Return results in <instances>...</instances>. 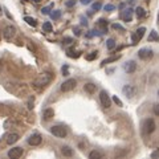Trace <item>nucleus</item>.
<instances>
[{"mask_svg": "<svg viewBox=\"0 0 159 159\" xmlns=\"http://www.w3.org/2000/svg\"><path fill=\"white\" fill-rule=\"evenodd\" d=\"M51 81H52V74L51 73H41V74H39L36 80H34V85L41 88V86L48 85Z\"/></svg>", "mask_w": 159, "mask_h": 159, "instance_id": "obj_1", "label": "nucleus"}, {"mask_svg": "<svg viewBox=\"0 0 159 159\" xmlns=\"http://www.w3.org/2000/svg\"><path fill=\"white\" fill-rule=\"evenodd\" d=\"M51 133L53 134L54 137H57V138H65L66 137V134H68V131H66V129L64 127V126H52L51 127Z\"/></svg>", "mask_w": 159, "mask_h": 159, "instance_id": "obj_2", "label": "nucleus"}, {"mask_svg": "<svg viewBox=\"0 0 159 159\" xmlns=\"http://www.w3.org/2000/svg\"><path fill=\"white\" fill-rule=\"evenodd\" d=\"M157 129V125H155V121H154L152 118H148L146 119L145 122H143V130H145L146 134H151L155 131Z\"/></svg>", "mask_w": 159, "mask_h": 159, "instance_id": "obj_3", "label": "nucleus"}, {"mask_svg": "<svg viewBox=\"0 0 159 159\" xmlns=\"http://www.w3.org/2000/svg\"><path fill=\"white\" fill-rule=\"evenodd\" d=\"M76 85H77L76 80H74V78H69V80H66L65 82H62L61 90L62 92H70V90H73V89L76 88Z\"/></svg>", "mask_w": 159, "mask_h": 159, "instance_id": "obj_4", "label": "nucleus"}, {"mask_svg": "<svg viewBox=\"0 0 159 159\" xmlns=\"http://www.w3.org/2000/svg\"><path fill=\"white\" fill-rule=\"evenodd\" d=\"M99 101H101V105L103 107H106V109L110 107V103H111L110 97H109V94L105 90H102L101 93H99Z\"/></svg>", "mask_w": 159, "mask_h": 159, "instance_id": "obj_5", "label": "nucleus"}, {"mask_svg": "<svg viewBox=\"0 0 159 159\" xmlns=\"http://www.w3.org/2000/svg\"><path fill=\"white\" fill-rule=\"evenodd\" d=\"M15 34H16V29H15L13 25H8V27H6V29H4V32H3L4 39L8 40V41L15 37Z\"/></svg>", "mask_w": 159, "mask_h": 159, "instance_id": "obj_6", "label": "nucleus"}, {"mask_svg": "<svg viewBox=\"0 0 159 159\" xmlns=\"http://www.w3.org/2000/svg\"><path fill=\"white\" fill-rule=\"evenodd\" d=\"M152 56H154V53L151 49H148V48H142L141 51L138 52V57L141 60H150Z\"/></svg>", "mask_w": 159, "mask_h": 159, "instance_id": "obj_7", "label": "nucleus"}, {"mask_svg": "<svg viewBox=\"0 0 159 159\" xmlns=\"http://www.w3.org/2000/svg\"><path fill=\"white\" fill-rule=\"evenodd\" d=\"M23 155V148L21 147H13L8 151V157L11 159H19Z\"/></svg>", "mask_w": 159, "mask_h": 159, "instance_id": "obj_8", "label": "nucleus"}, {"mask_svg": "<svg viewBox=\"0 0 159 159\" xmlns=\"http://www.w3.org/2000/svg\"><path fill=\"white\" fill-rule=\"evenodd\" d=\"M41 141H43V138L40 134H32V135L28 138V143L31 146H39L40 143H41Z\"/></svg>", "mask_w": 159, "mask_h": 159, "instance_id": "obj_9", "label": "nucleus"}, {"mask_svg": "<svg viewBox=\"0 0 159 159\" xmlns=\"http://www.w3.org/2000/svg\"><path fill=\"white\" fill-rule=\"evenodd\" d=\"M122 93L125 94L127 98H133L134 96H135V88H134L133 85H125L122 89Z\"/></svg>", "mask_w": 159, "mask_h": 159, "instance_id": "obj_10", "label": "nucleus"}, {"mask_svg": "<svg viewBox=\"0 0 159 159\" xmlns=\"http://www.w3.org/2000/svg\"><path fill=\"white\" fill-rule=\"evenodd\" d=\"M146 32V28L145 27H141V28H138V31L135 32V34H133V44H137L139 40H141L143 37V34H145Z\"/></svg>", "mask_w": 159, "mask_h": 159, "instance_id": "obj_11", "label": "nucleus"}, {"mask_svg": "<svg viewBox=\"0 0 159 159\" xmlns=\"http://www.w3.org/2000/svg\"><path fill=\"white\" fill-rule=\"evenodd\" d=\"M135 69H137L135 61H129V62H126L125 65H123V70H125L126 73H134L135 72Z\"/></svg>", "mask_w": 159, "mask_h": 159, "instance_id": "obj_12", "label": "nucleus"}, {"mask_svg": "<svg viewBox=\"0 0 159 159\" xmlns=\"http://www.w3.org/2000/svg\"><path fill=\"white\" fill-rule=\"evenodd\" d=\"M121 17L123 19V21H131V19H133V9L131 8H127V9H125V11L122 12V15H121Z\"/></svg>", "mask_w": 159, "mask_h": 159, "instance_id": "obj_13", "label": "nucleus"}, {"mask_svg": "<svg viewBox=\"0 0 159 159\" xmlns=\"http://www.w3.org/2000/svg\"><path fill=\"white\" fill-rule=\"evenodd\" d=\"M17 141H19V134L11 133V134H8L7 135V143L8 145H13V143L17 142Z\"/></svg>", "mask_w": 159, "mask_h": 159, "instance_id": "obj_14", "label": "nucleus"}, {"mask_svg": "<svg viewBox=\"0 0 159 159\" xmlns=\"http://www.w3.org/2000/svg\"><path fill=\"white\" fill-rule=\"evenodd\" d=\"M61 152H62L64 157H72L73 155V150H72L70 147H68V146L61 147Z\"/></svg>", "mask_w": 159, "mask_h": 159, "instance_id": "obj_15", "label": "nucleus"}, {"mask_svg": "<svg viewBox=\"0 0 159 159\" xmlns=\"http://www.w3.org/2000/svg\"><path fill=\"white\" fill-rule=\"evenodd\" d=\"M44 119H51L53 116H54V111H53V109H45V110H44Z\"/></svg>", "mask_w": 159, "mask_h": 159, "instance_id": "obj_16", "label": "nucleus"}, {"mask_svg": "<svg viewBox=\"0 0 159 159\" xmlns=\"http://www.w3.org/2000/svg\"><path fill=\"white\" fill-rule=\"evenodd\" d=\"M24 21H27V24H28V25H31V27H36L37 25V21L33 17H31V16H25V17H24Z\"/></svg>", "mask_w": 159, "mask_h": 159, "instance_id": "obj_17", "label": "nucleus"}, {"mask_svg": "<svg viewBox=\"0 0 159 159\" xmlns=\"http://www.w3.org/2000/svg\"><path fill=\"white\" fill-rule=\"evenodd\" d=\"M98 27H101L102 33L107 32V21H106V20H103V19L99 20V21H98Z\"/></svg>", "mask_w": 159, "mask_h": 159, "instance_id": "obj_18", "label": "nucleus"}, {"mask_svg": "<svg viewBox=\"0 0 159 159\" xmlns=\"http://www.w3.org/2000/svg\"><path fill=\"white\" fill-rule=\"evenodd\" d=\"M135 15H137V17L138 19H143L146 16V11L143 8H141V7H138L137 9H135Z\"/></svg>", "mask_w": 159, "mask_h": 159, "instance_id": "obj_19", "label": "nucleus"}, {"mask_svg": "<svg viewBox=\"0 0 159 159\" xmlns=\"http://www.w3.org/2000/svg\"><path fill=\"white\" fill-rule=\"evenodd\" d=\"M148 41H159V34L155 31H151L148 34Z\"/></svg>", "mask_w": 159, "mask_h": 159, "instance_id": "obj_20", "label": "nucleus"}, {"mask_svg": "<svg viewBox=\"0 0 159 159\" xmlns=\"http://www.w3.org/2000/svg\"><path fill=\"white\" fill-rule=\"evenodd\" d=\"M43 31H44V32H52V31H53L52 24L49 23V21H45V23L43 24Z\"/></svg>", "mask_w": 159, "mask_h": 159, "instance_id": "obj_21", "label": "nucleus"}, {"mask_svg": "<svg viewBox=\"0 0 159 159\" xmlns=\"http://www.w3.org/2000/svg\"><path fill=\"white\" fill-rule=\"evenodd\" d=\"M89 158H90V159H101L102 154L99 151H92L90 154H89Z\"/></svg>", "mask_w": 159, "mask_h": 159, "instance_id": "obj_22", "label": "nucleus"}, {"mask_svg": "<svg viewBox=\"0 0 159 159\" xmlns=\"http://www.w3.org/2000/svg\"><path fill=\"white\" fill-rule=\"evenodd\" d=\"M84 89H85V90L88 92V93H94V92H96V85H93V84H86V85H85V88H84Z\"/></svg>", "mask_w": 159, "mask_h": 159, "instance_id": "obj_23", "label": "nucleus"}, {"mask_svg": "<svg viewBox=\"0 0 159 159\" xmlns=\"http://www.w3.org/2000/svg\"><path fill=\"white\" fill-rule=\"evenodd\" d=\"M106 47H107L109 51H111V49L116 48V41H114L113 39H109L107 41H106Z\"/></svg>", "mask_w": 159, "mask_h": 159, "instance_id": "obj_24", "label": "nucleus"}, {"mask_svg": "<svg viewBox=\"0 0 159 159\" xmlns=\"http://www.w3.org/2000/svg\"><path fill=\"white\" fill-rule=\"evenodd\" d=\"M60 16H61V11H54V12H52V13H51V17H52V19H54V20L60 19Z\"/></svg>", "mask_w": 159, "mask_h": 159, "instance_id": "obj_25", "label": "nucleus"}, {"mask_svg": "<svg viewBox=\"0 0 159 159\" xmlns=\"http://www.w3.org/2000/svg\"><path fill=\"white\" fill-rule=\"evenodd\" d=\"M118 58H119V56H117V57H111V58H107V60H105V61H102V65H106V64H109V62L117 61Z\"/></svg>", "mask_w": 159, "mask_h": 159, "instance_id": "obj_26", "label": "nucleus"}, {"mask_svg": "<svg viewBox=\"0 0 159 159\" xmlns=\"http://www.w3.org/2000/svg\"><path fill=\"white\" fill-rule=\"evenodd\" d=\"M113 101H114V102H116V103H117V105H118V106H123V103H122V101H121V99H119V98H118L117 96H114V97H113Z\"/></svg>", "mask_w": 159, "mask_h": 159, "instance_id": "obj_27", "label": "nucleus"}, {"mask_svg": "<svg viewBox=\"0 0 159 159\" xmlns=\"http://www.w3.org/2000/svg\"><path fill=\"white\" fill-rule=\"evenodd\" d=\"M113 28L114 29H116V31H125V28H123L122 25H119V24H113Z\"/></svg>", "mask_w": 159, "mask_h": 159, "instance_id": "obj_28", "label": "nucleus"}, {"mask_svg": "<svg viewBox=\"0 0 159 159\" xmlns=\"http://www.w3.org/2000/svg\"><path fill=\"white\" fill-rule=\"evenodd\" d=\"M97 57V52H93L92 54H89V56H86V60H89V61H92V60H94Z\"/></svg>", "mask_w": 159, "mask_h": 159, "instance_id": "obj_29", "label": "nucleus"}, {"mask_svg": "<svg viewBox=\"0 0 159 159\" xmlns=\"http://www.w3.org/2000/svg\"><path fill=\"white\" fill-rule=\"evenodd\" d=\"M152 111H154V114H155V116H158V117H159V103H157V105L154 106Z\"/></svg>", "mask_w": 159, "mask_h": 159, "instance_id": "obj_30", "label": "nucleus"}, {"mask_svg": "<svg viewBox=\"0 0 159 159\" xmlns=\"http://www.w3.org/2000/svg\"><path fill=\"white\" fill-rule=\"evenodd\" d=\"M116 9V7L113 6V4H107V6H105V11H114Z\"/></svg>", "mask_w": 159, "mask_h": 159, "instance_id": "obj_31", "label": "nucleus"}, {"mask_svg": "<svg viewBox=\"0 0 159 159\" xmlns=\"http://www.w3.org/2000/svg\"><path fill=\"white\" fill-rule=\"evenodd\" d=\"M68 56L69 57H78V54H74V52L72 51V49H69V51H68Z\"/></svg>", "mask_w": 159, "mask_h": 159, "instance_id": "obj_32", "label": "nucleus"}, {"mask_svg": "<svg viewBox=\"0 0 159 159\" xmlns=\"http://www.w3.org/2000/svg\"><path fill=\"white\" fill-rule=\"evenodd\" d=\"M51 7H52V6H49V7L43 8V9H41V12H43L44 15H48V13H49V9H51Z\"/></svg>", "mask_w": 159, "mask_h": 159, "instance_id": "obj_33", "label": "nucleus"}, {"mask_svg": "<svg viewBox=\"0 0 159 159\" xmlns=\"http://www.w3.org/2000/svg\"><path fill=\"white\" fill-rule=\"evenodd\" d=\"M99 8H101V4H99V3H94L93 4V9H94V11H98Z\"/></svg>", "mask_w": 159, "mask_h": 159, "instance_id": "obj_34", "label": "nucleus"}, {"mask_svg": "<svg viewBox=\"0 0 159 159\" xmlns=\"http://www.w3.org/2000/svg\"><path fill=\"white\" fill-rule=\"evenodd\" d=\"M62 73H64V76H68V66L62 68Z\"/></svg>", "mask_w": 159, "mask_h": 159, "instance_id": "obj_35", "label": "nucleus"}, {"mask_svg": "<svg viewBox=\"0 0 159 159\" xmlns=\"http://www.w3.org/2000/svg\"><path fill=\"white\" fill-rule=\"evenodd\" d=\"M151 157H152V158H158V157H159V150H157L155 152H152Z\"/></svg>", "mask_w": 159, "mask_h": 159, "instance_id": "obj_36", "label": "nucleus"}, {"mask_svg": "<svg viewBox=\"0 0 159 159\" xmlns=\"http://www.w3.org/2000/svg\"><path fill=\"white\" fill-rule=\"evenodd\" d=\"M81 3L86 6V4H90V3H92V0H81Z\"/></svg>", "mask_w": 159, "mask_h": 159, "instance_id": "obj_37", "label": "nucleus"}, {"mask_svg": "<svg viewBox=\"0 0 159 159\" xmlns=\"http://www.w3.org/2000/svg\"><path fill=\"white\" fill-rule=\"evenodd\" d=\"M74 33H76L77 36H80V34H81V32H80V29H78V28H74Z\"/></svg>", "mask_w": 159, "mask_h": 159, "instance_id": "obj_38", "label": "nucleus"}, {"mask_svg": "<svg viewBox=\"0 0 159 159\" xmlns=\"http://www.w3.org/2000/svg\"><path fill=\"white\" fill-rule=\"evenodd\" d=\"M64 43H65V44H69V43H72V39H65V40H64Z\"/></svg>", "mask_w": 159, "mask_h": 159, "instance_id": "obj_39", "label": "nucleus"}, {"mask_svg": "<svg viewBox=\"0 0 159 159\" xmlns=\"http://www.w3.org/2000/svg\"><path fill=\"white\" fill-rule=\"evenodd\" d=\"M73 4H74V2H68V3H66V6H68V7H72Z\"/></svg>", "mask_w": 159, "mask_h": 159, "instance_id": "obj_40", "label": "nucleus"}, {"mask_svg": "<svg viewBox=\"0 0 159 159\" xmlns=\"http://www.w3.org/2000/svg\"><path fill=\"white\" fill-rule=\"evenodd\" d=\"M32 2H34V3H40L41 0H32Z\"/></svg>", "mask_w": 159, "mask_h": 159, "instance_id": "obj_41", "label": "nucleus"}, {"mask_svg": "<svg viewBox=\"0 0 159 159\" xmlns=\"http://www.w3.org/2000/svg\"><path fill=\"white\" fill-rule=\"evenodd\" d=\"M2 12H3V9H2V7H0V16H2Z\"/></svg>", "mask_w": 159, "mask_h": 159, "instance_id": "obj_42", "label": "nucleus"}, {"mask_svg": "<svg viewBox=\"0 0 159 159\" xmlns=\"http://www.w3.org/2000/svg\"><path fill=\"white\" fill-rule=\"evenodd\" d=\"M157 23H158V25H159V13H158V21Z\"/></svg>", "mask_w": 159, "mask_h": 159, "instance_id": "obj_43", "label": "nucleus"}, {"mask_svg": "<svg viewBox=\"0 0 159 159\" xmlns=\"http://www.w3.org/2000/svg\"><path fill=\"white\" fill-rule=\"evenodd\" d=\"M0 39H2V34H0Z\"/></svg>", "mask_w": 159, "mask_h": 159, "instance_id": "obj_44", "label": "nucleus"}, {"mask_svg": "<svg viewBox=\"0 0 159 159\" xmlns=\"http://www.w3.org/2000/svg\"><path fill=\"white\" fill-rule=\"evenodd\" d=\"M158 94H159V90H158Z\"/></svg>", "mask_w": 159, "mask_h": 159, "instance_id": "obj_45", "label": "nucleus"}, {"mask_svg": "<svg viewBox=\"0 0 159 159\" xmlns=\"http://www.w3.org/2000/svg\"><path fill=\"white\" fill-rule=\"evenodd\" d=\"M147 2H148V0H147Z\"/></svg>", "mask_w": 159, "mask_h": 159, "instance_id": "obj_46", "label": "nucleus"}]
</instances>
